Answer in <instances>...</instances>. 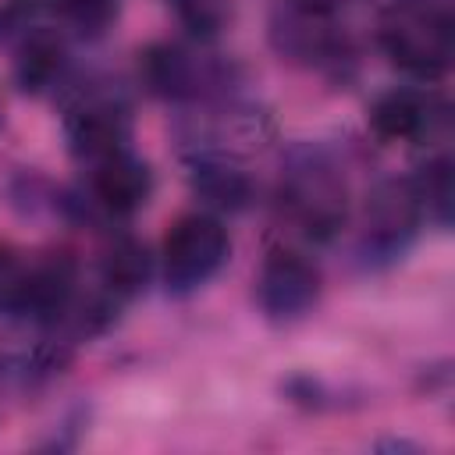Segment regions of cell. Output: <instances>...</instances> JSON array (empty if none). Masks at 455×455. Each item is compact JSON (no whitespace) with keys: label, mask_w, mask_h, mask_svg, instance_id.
Instances as JSON below:
<instances>
[{"label":"cell","mask_w":455,"mask_h":455,"mask_svg":"<svg viewBox=\"0 0 455 455\" xmlns=\"http://www.w3.org/2000/svg\"><path fill=\"white\" fill-rule=\"evenodd\" d=\"M380 39L387 57L416 78H437L451 60V21L434 7H395L380 25Z\"/></svg>","instance_id":"cell-1"},{"label":"cell","mask_w":455,"mask_h":455,"mask_svg":"<svg viewBox=\"0 0 455 455\" xmlns=\"http://www.w3.org/2000/svg\"><path fill=\"white\" fill-rule=\"evenodd\" d=\"M231 242L220 220L206 213L181 217L164 238V277L171 291H196L228 259Z\"/></svg>","instance_id":"cell-2"},{"label":"cell","mask_w":455,"mask_h":455,"mask_svg":"<svg viewBox=\"0 0 455 455\" xmlns=\"http://www.w3.org/2000/svg\"><path fill=\"white\" fill-rule=\"evenodd\" d=\"M284 203L309 238H331L345 224V181L320 156L284 174Z\"/></svg>","instance_id":"cell-3"},{"label":"cell","mask_w":455,"mask_h":455,"mask_svg":"<svg viewBox=\"0 0 455 455\" xmlns=\"http://www.w3.org/2000/svg\"><path fill=\"white\" fill-rule=\"evenodd\" d=\"M270 43L288 60H323L338 46L334 0H277L270 11Z\"/></svg>","instance_id":"cell-4"},{"label":"cell","mask_w":455,"mask_h":455,"mask_svg":"<svg viewBox=\"0 0 455 455\" xmlns=\"http://www.w3.org/2000/svg\"><path fill=\"white\" fill-rule=\"evenodd\" d=\"M320 295V274L313 263H306L295 252H270L259 277H256V302L267 320L288 323L306 316L316 306Z\"/></svg>","instance_id":"cell-5"},{"label":"cell","mask_w":455,"mask_h":455,"mask_svg":"<svg viewBox=\"0 0 455 455\" xmlns=\"http://www.w3.org/2000/svg\"><path fill=\"white\" fill-rule=\"evenodd\" d=\"M423 217V206L416 199L412 181H384L373 188L366 203V224H363V249L373 256H398L409 238L416 235Z\"/></svg>","instance_id":"cell-6"},{"label":"cell","mask_w":455,"mask_h":455,"mask_svg":"<svg viewBox=\"0 0 455 455\" xmlns=\"http://www.w3.org/2000/svg\"><path fill=\"white\" fill-rule=\"evenodd\" d=\"M68 146L82 160H107L128 142V114L114 100H85L68 114Z\"/></svg>","instance_id":"cell-7"},{"label":"cell","mask_w":455,"mask_h":455,"mask_svg":"<svg viewBox=\"0 0 455 455\" xmlns=\"http://www.w3.org/2000/svg\"><path fill=\"white\" fill-rule=\"evenodd\" d=\"M71 299H75V263L57 252V256L36 263L32 270H25L14 313H25L39 323H53L68 313Z\"/></svg>","instance_id":"cell-8"},{"label":"cell","mask_w":455,"mask_h":455,"mask_svg":"<svg viewBox=\"0 0 455 455\" xmlns=\"http://www.w3.org/2000/svg\"><path fill=\"white\" fill-rule=\"evenodd\" d=\"M92 192H96V203L103 210H110L117 217H128L139 206H146V199L153 192V174L139 156L121 149V153H114V156L96 164Z\"/></svg>","instance_id":"cell-9"},{"label":"cell","mask_w":455,"mask_h":455,"mask_svg":"<svg viewBox=\"0 0 455 455\" xmlns=\"http://www.w3.org/2000/svg\"><path fill=\"white\" fill-rule=\"evenodd\" d=\"M430 100L412 92V89H395L384 92L373 107H370V128L387 139V142H405V139H419L430 128Z\"/></svg>","instance_id":"cell-10"},{"label":"cell","mask_w":455,"mask_h":455,"mask_svg":"<svg viewBox=\"0 0 455 455\" xmlns=\"http://www.w3.org/2000/svg\"><path fill=\"white\" fill-rule=\"evenodd\" d=\"M139 75H142L146 89L156 96L178 100V96L196 92V64L188 60L185 50L167 46V43H156L139 53Z\"/></svg>","instance_id":"cell-11"},{"label":"cell","mask_w":455,"mask_h":455,"mask_svg":"<svg viewBox=\"0 0 455 455\" xmlns=\"http://www.w3.org/2000/svg\"><path fill=\"white\" fill-rule=\"evenodd\" d=\"M100 277H103V291L110 299H132V295H139L146 288V281H149L146 245H139L135 238H117L103 252Z\"/></svg>","instance_id":"cell-12"},{"label":"cell","mask_w":455,"mask_h":455,"mask_svg":"<svg viewBox=\"0 0 455 455\" xmlns=\"http://www.w3.org/2000/svg\"><path fill=\"white\" fill-rule=\"evenodd\" d=\"M64 68V46L53 32H32L21 39L18 60H14V78L25 92H43L53 85V78Z\"/></svg>","instance_id":"cell-13"},{"label":"cell","mask_w":455,"mask_h":455,"mask_svg":"<svg viewBox=\"0 0 455 455\" xmlns=\"http://www.w3.org/2000/svg\"><path fill=\"white\" fill-rule=\"evenodd\" d=\"M192 188L217 210H238L249 199V178L220 160H199L192 174Z\"/></svg>","instance_id":"cell-14"},{"label":"cell","mask_w":455,"mask_h":455,"mask_svg":"<svg viewBox=\"0 0 455 455\" xmlns=\"http://www.w3.org/2000/svg\"><path fill=\"white\" fill-rule=\"evenodd\" d=\"M419 206L437 220L448 224L451 220V203H455V178H451V164L448 160H434L430 167H423V174L412 181Z\"/></svg>","instance_id":"cell-15"},{"label":"cell","mask_w":455,"mask_h":455,"mask_svg":"<svg viewBox=\"0 0 455 455\" xmlns=\"http://www.w3.org/2000/svg\"><path fill=\"white\" fill-rule=\"evenodd\" d=\"M178 14V21L199 36V39H210L217 36L224 25H228V14H231V4L228 0H167Z\"/></svg>","instance_id":"cell-16"},{"label":"cell","mask_w":455,"mask_h":455,"mask_svg":"<svg viewBox=\"0 0 455 455\" xmlns=\"http://www.w3.org/2000/svg\"><path fill=\"white\" fill-rule=\"evenodd\" d=\"M57 11H60L82 36H100V32H107V25L114 21L117 4H114V0H60Z\"/></svg>","instance_id":"cell-17"},{"label":"cell","mask_w":455,"mask_h":455,"mask_svg":"<svg viewBox=\"0 0 455 455\" xmlns=\"http://www.w3.org/2000/svg\"><path fill=\"white\" fill-rule=\"evenodd\" d=\"M21 277H25V270L18 267V259L0 249V309H14Z\"/></svg>","instance_id":"cell-18"},{"label":"cell","mask_w":455,"mask_h":455,"mask_svg":"<svg viewBox=\"0 0 455 455\" xmlns=\"http://www.w3.org/2000/svg\"><path fill=\"white\" fill-rule=\"evenodd\" d=\"M21 4L32 7V11H36V7H60V0H21Z\"/></svg>","instance_id":"cell-19"}]
</instances>
